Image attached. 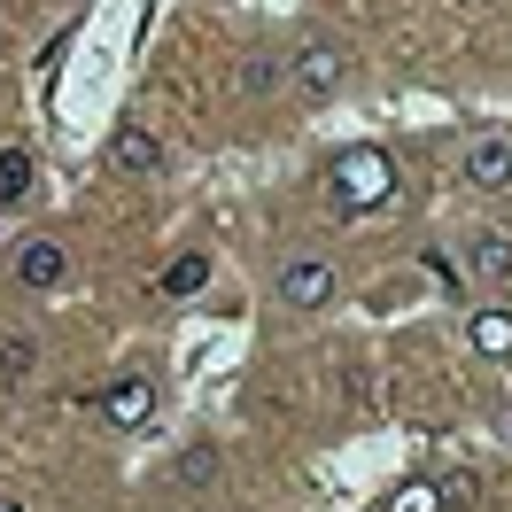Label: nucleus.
<instances>
[{"mask_svg":"<svg viewBox=\"0 0 512 512\" xmlns=\"http://www.w3.org/2000/svg\"><path fill=\"white\" fill-rule=\"evenodd\" d=\"M334 194L350 210H388L396 202V156L388 148H342L334 156Z\"/></svg>","mask_w":512,"mask_h":512,"instance_id":"obj_1","label":"nucleus"},{"mask_svg":"<svg viewBox=\"0 0 512 512\" xmlns=\"http://www.w3.org/2000/svg\"><path fill=\"white\" fill-rule=\"evenodd\" d=\"M280 303L288 311H326L334 303V264L326 256H288L280 264Z\"/></svg>","mask_w":512,"mask_h":512,"instance_id":"obj_2","label":"nucleus"},{"mask_svg":"<svg viewBox=\"0 0 512 512\" xmlns=\"http://www.w3.org/2000/svg\"><path fill=\"white\" fill-rule=\"evenodd\" d=\"M16 280L32 295H55L70 280V256H63V241H47V233H32L24 249H16Z\"/></svg>","mask_w":512,"mask_h":512,"instance_id":"obj_3","label":"nucleus"},{"mask_svg":"<svg viewBox=\"0 0 512 512\" xmlns=\"http://www.w3.org/2000/svg\"><path fill=\"white\" fill-rule=\"evenodd\" d=\"M466 179H474L481 194L512 187V132H474V140H466Z\"/></svg>","mask_w":512,"mask_h":512,"instance_id":"obj_4","label":"nucleus"},{"mask_svg":"<svg viewBox=\"0 0 512 512\" xmlns=\"http://www.w3.org/2000/svg\"><path fill=\"white\" fill-rule=\"evenodd\" d=\"M288 70H295V86H303L311 101H326L334 86H342V47L311 39V47H295V55H288Z\"/></svg>","mask_w":512,"mask_h":512,"instance_id":"obj_5","label":"nucleus"},{"mask_svg":"<svg viewBox=\"0 0 512 512\" xmlns=\"http://www.w3.org/2000/svg\"><path fill=\"white\" fill-rule=\"evenodd\" d=\"M101 412H109V427H125V435H140V427L156 419V388L140 381V373H125V381H109V396H101Z\"/></svg>","mask_w":512,"mask_h":512,"instance_id":"obj_6","label":"nucleus"},{"mask_svg":"<svg viewBox=\"0 0 512 512\" xmlns=\"http://www.w3.org/2000/svg\"><path fill=\"white\" fill-rule=\"evenodd\" d=\"M466 272H474V280H489V288H497V280H512V241L497 233V225L466 241Z\"/></svg>","mask_w":512,"mask_h":512,"instance_id":"obj_7","label":"nucleus"},{"mask_svg":"<svg viewBox=\"0 0 512 512\" xmlns=\"http://www.w3.org/2000/svg\"><path fill=\"white\" fill-rule=\"evenodd\" d=\"M466 342H474L481 357H512V311L505 303H481L474 319H466Z\"/></svg>","mask_w":512,"mask_h":512,"instance_id":"obj_8","label":"nucleus"},{"mask_svg":"<svg viewBox=\"0 0 512 512\" xmlns=\"http://www.w3.org/2000/svg\"><path fill=\"white\" fill-rule=\"evenodd\" d=\"M109 171H132V179H156V171H163V148L148 140V132H117V140H109Z\"/></svg>","mask_w":512,"mask_h":512,"instance_id":"obj_9","label":"nucleus"},{"mask_svg":"<svg viewBox=\"0 0 512 512\" xmlns=\"http://www.w3.org/2000/svg\"><path fill=\"white\" fill-rule=\"evenodd\" d=\"M218 474H225V458H218L210 443H187L179 458H171V481H187V489H210Z\"/></svg>","mask_w":512,"mask_h":512,"instance_id":"obj_10","label":"nucleus"},{"mask_svg":"<svg viewBox=\"0 0 512 512\" xmlns=\"http://www.w3.org/2000/svg\"><path fill=\"white\" fill-rule=\"evenodd\" d=\"M32 365H39V342H32V334H0V388L32 381Z\"/></svg>","mask_w":512,"mask_h":512,"instance_id":"obj_11","label":"nucleus"},{"mask_svg":"<svg viewBox=\"0 0 512 512\" xmlns=\"http://www.w3.org/2000/svg\"><path fill=\"white\" fill-rule=\"evenodd\" d=\"M32 179H39L32 148H0V202H24V194H32Z\"/></svg>","mask_w":512,"mask_h":512,"instance_id":"obj_12","label":"nucleus"},{"mask_svg":"<svg viewBox=\"0 0 512 512\" xmlns=\"http://www.w3.org/2000/svg\"><path fill=\"white\" fill-rule=\"evenodd\" d=\"M202 280H210V256L202 249H187V256L163 264V295H202Z\"/></svg>","mask_w":512,"mask_h":512,"instance_id":"obj_13","label":"nucleus"},{"mask_svg":"<svg viewBox=\"0 0 512 512\" xmlns=\"http://www.w3.org/2000/svg\"><path fill=\"white\" fill-rule=\"evenodd\" d=\"M280 78H288V63H280V55H272V47H256L249 63H241V94H272V86H280Z\"/></svg>","mask_w":512,"mask_h":512,"instance_id":"obj_14","label":"nucleus"},{"mask_svg":"<svg viewBox=\"0 0 512 512\" xmlns=\"http://www.w3.org/2000/svg\"><path fill=\"white\" fill-rule=\"evenodd\" d=\"M435 497H443V512H466L481 497V474H474V466H450V474L435 481Z\"/></svg>","mask_w":512,"mask_h":512,"instance_id":"obj_15","label":"nucleus"},{"mask_svg":"<svg viewBox=\"0 0 512 512\" xmlns=\"http://www.w3.org/2000/svg\"><path fill=\"white\" fill-rule=\"evenodd\" d=\"M388 512H443V497H435V481H404L388 497Z\"/></svg>","mask_w":512,"mask_h":512,"instance_id":"obj_16","label":"nucleus"},{"mask_svg":"<svg viewBox=\"0 0 512 512\" xmlns=\"http://www.w3.org/2000/svg\"><path fill=\"white\" fill-rule=\"evenodd\" d=\"M0 512H24V505H16V497H0Z\"/></svg>","mask_w":512,"mask_h":512,"instance_id":"obj_17","label":"nucleus"},{"mask_svg":"<svg viewBox=\"0 0 512 512\" xmlns=\"http://www.w3.org/2000/svg\"><path fill=\"white\" fill-rule=\"evenodd\" d=\"M458 8H489V0H458Z\"/></svg>","mask_w":512,"mask_h":512,"instance_id":"obj_18","label":"nucleus"}]
</instances>
